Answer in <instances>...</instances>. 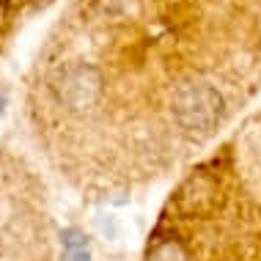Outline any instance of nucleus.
<instances>
[{
    "label": "nucleus",
    "instance_id": "f03ea898",
    "mask_svg": "<svg viewBox=\"0 0 261 261\" xmlns=\"http://www.w3.org/2000/svg\"><path fill=\"white\" fill-rule=\"evenodd\" d=\"M61 99L72 110H86L99 99L102 80L91 66H72L61 80Z\"/></svg>",
    "mask_w": 261,
    "mask_h": 261
},
{
    "label": "nucleus",
    "instance_id": "39448f33",
    "mask_svg": "<svg viewBox=\"0 0 261 261\" xmlns=\"http://www.w3.org/2000/svg\"><path fill=\"white\" fill-rule=\"evenodd\" d=\"M96 228H99L108 239L118 237V220H116V217H96Z\"/></svg>",
    "mask_w": 261,
    "mask_h": 261
},
{
    "label": "nucleus",
    "instance_id": "20e7f679",
    "mask_svg": "<svg viewBox=\"0 0 261 261\" xmlns=\"http://www.w3.org/2000/svg\"><path fill=\"white\" fill-rule=\"evenodd\" d=\"M149 261H187L179 242H162L149 253Z\"/></svg>",
    "mask_w": 261,
    "mask_h": 261
},
{
    "label": "nucleus",
    "instance_id": "f257e3e1",
    "mask_svg": "<svg viewBox=\"0 0 261 261\" xmlns=\"http://www.w3.org/2000/svg\"><path fill=\"white\" fill-rule=\"evenodd\" d=\"M220 96L209 86H181L173 96V113L190 132H209L220 118Z\"/></svg>",
    "mask_w": 261,
    "mask_h": 261
},
{
    "label": "nucleus",
    "instance_id": "7ed1b4c3",
    "mask_svg": "<svg viewBox=\"0 0 261 261\" xmlns=\"http://www.w3.org/2000/svg\"><path fill=\"white\" fill-rule=\"evenodd\" d=\"M61 245H63V261H91L88 256V242L86 237L77 228H66L61 234Z\"/></svg>",
    "mask_w": 261,
    "mask_h": 261
}]
</instances>
